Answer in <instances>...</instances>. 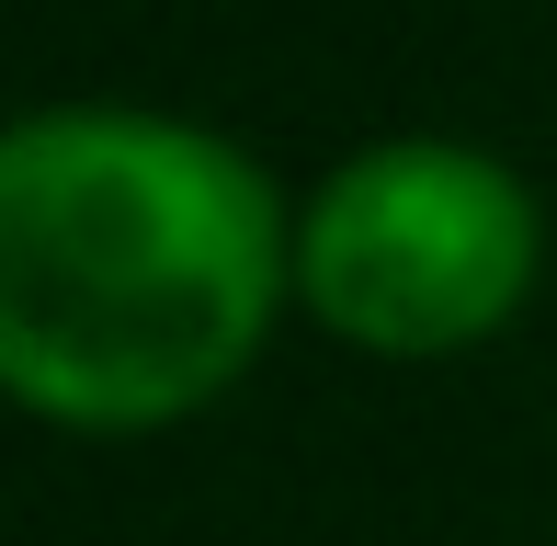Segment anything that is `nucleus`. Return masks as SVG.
<instances>
[{
  "mask_svg": "<svg viewBox=\"0 0 557 546\" xmlns=\"http://www.w3.org/2000/svg\"><path fill=\"white\" fill-rule=\"evenodd\" d=\"M273 183L171 114H23L0 148V376L81 433L216 399L285 285Z\"/></svg>",
  "mask_w": 557,
  "mask_h": 546,
  "instance_id": "1",
  "label": "nucleus"
},
{
  "mask_svg": "<svg viewBox=\"0 0 557 546\" xmlns=\"http://www.w3.org/2000/svg\"><path fill=\"white\" fill-rule=\"evenodd\" d=\"M296 285L364 353H467L535 285V194L444 137L364 148L319 183Z\"/></svg>",
  "mask_w": 557,
  "mask_h": 546,
  "instance_id": "2",
  "label": "nucleus"
}]
</instances>
